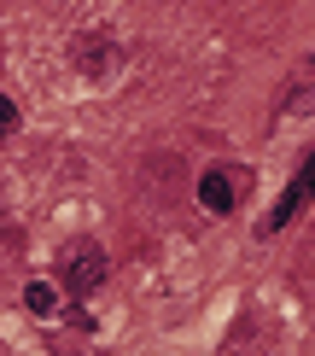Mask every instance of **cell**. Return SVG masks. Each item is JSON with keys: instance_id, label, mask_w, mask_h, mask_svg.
Listing matches in <instances>:
<instances>
[{"instance_id": "cell-1", "label": "cell", "mask_w": 315, "mask_h": 356, "mask_svg": "<svg viewBox=\"0 0 315 356\" xmlns=\"http://www.w3.org/2000/svg\"><path fill=\"white\" fill-rule=\"evenodd\" d=\"M65 292H76V298H88V292H99V280H105V251L94 240H76L65 251Z\"/></svg>"}, {"instance_id": "cell-2", "label": "cell", "mask_w": 315, "mask_h": 356, "mask_svg": "<svg viewBox=\"0 0 315 356\" xmlns=\"http://www.w3.org/2000/svg\"><path fill=\"white\" fill-rule=\"evenodd\" d=\"M239 193H245V170H204L199 175V204L210 216H228L239 204Z\"/></svg>"}, {"instance_id": "cell-3", "label": "cell", "mask_w": 315, "mask_h": 356, "mask_svg": "<svg viewBox=\"0 0 315 356\" xmlns=\"http://www.w3.org/2000/svg\"><path fill=\"white\" fill-rule=\"evenodd\" d=\"M309 193H315V152H309V164L292 175V187L280 193V204L268 211V222H263V228H268V234H280V228H286V222H292L298 211H304V199H309Z\"/></svg>"}, {"instance_id": "cell-4", "label": "cell", "mask_w": 315, "mask_h": 356, "mask_svg": "<svg viewBox=\"0 0 315 356\" xmlns=\"http://www.w3.org/2000/svg\"><path fill=\"white\" fill-rule=\"evenodd\" d=\"M70 58H76L88 76H105V70H111V58H117V47H111L105 35H76V41H70Z\"/></svg>"}, {"instance_id": "cell-5", "label": "cell", "mask_w": 315, "mask_h": 356, "mask_svg": "<svg viewBox=\"0 0 315 356\" xmlns=\"http://www.w3.org/2000/svg\"><path fill=\"white\" fill-rule=\"evenodd\" d=\"M24 304L35 309V316H53V309H58V292L47 286V280H29V286H24Z\"/></svg>"}, {"instance_id": "cell-6", "label": "cell", "mask_w": 315, "mask_h": 356, "mask_svg": "<svg viewBox=\"0 0 315 356\" xmlns=\"http://www.w3.org/2000/svg\"><path fill=\"white\" fill-rule=\"evenodd\" d=\"M6 135H18V106L0 94V140H6Z\"/></svg>"}, {"instance_id": "cell-7", "label": "cell", "mask_w": 315, "mask_h": 356, "mask_svg": "<svg viewBox=\"0 0 315 356\" xmlns=\"http://www.w3.org/2000/svg\"><path fill=\"white\" fill-rule=\"evenodd\" d=\"M292 111H315V82H309V94H298V99H292Z\"/></svg>"}]
</instances>
